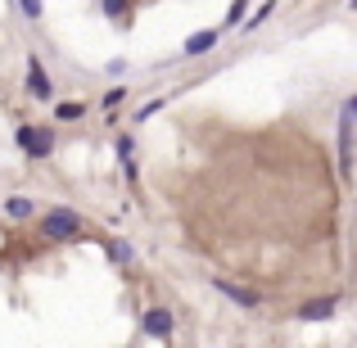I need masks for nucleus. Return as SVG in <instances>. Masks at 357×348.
I'll list each match as a JSON object with an SVG mask.
<instances>
[{"label": "nucleus", "instance_id": "obj_9", "mask_svg": "<svg viewBox=\"0 0 357 348\" xmlns=\"http://www.w3.org/2000/svg\"><path fill=\"white\" fill-rule=\"evenodd\" d=\"M335 312V298H312V303L298 308V321H326Z\"/></svg>", "mask_w": 357, "mask_h": 348}, {"label": "nucleus", "instance_id": "obj_7", "mask_svg": "<svg viewBox=\"0 0 357 348\" xmlns=\"http://www.w3.org/2000/svg\"><path fill=\"white\" fill-rule=\"evenodd\" d=\"M114 154H118L122 172H127V181L136 186V140H131V136H118V140H114Z\"/></svg>", "mask_w": 357, "mask_h": 348}, {"label": "nucleus", "instance_id": "obj_11", "mask_svg": "<svg viewBox=\"0 0 357 348\" xmlns=\"http://www.w3.org/2000/svg\"><path fill=\"white\" fill-rule=\"evenodd\" d=\"M77 118H86V105H82V100H59V105H54V122H77Z\"/></svg>", "mask_w": 357, "mask_h": 348}, {"label": "nucleus", "instance_id": "obj_5", "mask_svg": "<svg viewBox=\"0 0 357 348\" xmlns=\"http://www.w3.org/2000/svg\"><path fill=\"white\" fill-rule=\"evenodd\" d=\"M340 172L353 176V109L344 105V122H340Z\"/></svg>", "mask_w": 357, "mask_h": 348}, {"label": "nucleus", "instance_id": "obj_4", "mask_svg": "<svg viewBox=\"0 0 357 348\" xmlns=\"http://www.w3.org/2000/svg\"><path fill=\"white\" fill-rule=\"evenodd\" d=\"M140 331H145L149 340H172V331H176V317L167 312V308H149V312L140 317Z\"/></svg>", "mask_w": 357, "mask_h": 348}, {"label": "nucleus", "instance_id": "obj_16", "mask_svg": "<svg viewBox=\"0 0 357 348\" xmlns=\"http://www.w3.org/2000/svg\"><path fill=\"white\" fill-rule=\"evenodd\" d=\"M122 100H127V91H122V86H114V91H109V96H105V109H118Z\"/></svg>", "mask_w": 357, "mask_h": 348}, {"label": "nucleus", "instance_id": "obj_6", "mask_svg": "<svg viewBox=\"0 0 357 348\" xmlns=\"http://www.w3.org/2000/svg\"><path fill=\"white\" fill-rule=\"evenodd\" d=\"M0 213H5L9 222H27V218H41V209H36L27 195H9L5 204H0Z\"/></svg>", "mask_w": 357, "mask_h": 348}, {"label": "nucleus", "instance_id": "obj_13", "mask_svg": "<svg viewBox=\"0 0 357 348\" xmlns=\"http://www.w3.org/2000/svg\"><path fill=\"white\" fill-rule=\"evenodd\" d=\"M109 258H114V262H118V267H127V262H131V258H136V249H131V244H127V240H109Z\"/></svg>", "mask_w": 357, "mask_h": 348}, {"label": "nucleus", "instance_id": "obj_2", "mask_svg": "<svg viewBox=\"0 0 357 348\" xmlns=\"http://www.w3.org/2000/svg\"><path fill=\"white\" fill-rule=\"evenodd\" d=\"M14 145L23 149V158L41 163V158H50V154H54V131H50V127H41V122H18Z\"/></svg>", "mask_w": 357, "mask_h": 348}, {"label": "nucleus", "instance_id": "obj_3", "mask_svg": "<svg viewBox=\"0 0 357 348\" xmlns=\"http://www.w3.org/2000/svg\"><path fill=\"white\" fill-rule=\"evenodd\" d=\"M27 96L41 100V105L54 100V82H50V73H45V63L36 59V54H27Z\"/></svg>", "mask_w": 357, "mask_h": 348}, {"label": "nucleus", "instance_id": "obj_10", "mask_svg": "<svg viewBox=\"0 0 357 348\" xmlns=\"http://www.w3.org/2000/svg\"><path fill=\"white\" fill-rule=\"evenodd\" d=\"M213 45H218V32H213V27H204V32H195L190 41H185V54H204V50H213Z\"/></svg>", "mask_w": 357, "mask_h": 348}, {"label": "nucleus", "instance_id": "obj_15", "mask_svg": "<svg viewBox=\"0 0 357 348\" xmlns=\"http://www.w3.org/2000/svg\"><path fill=\"white\" fill-rule=\"evenodd\" d=\"M158 109H163V100H149V105H145V109H136V122H145V118H154V114H158Z\"/></svg>", "mask_w": 357, "mask_h": 348}, {"label": "nucleus", "instance_id": "obj_14", "mask_svg": "<svg viewBox=\"0 0 357 348\" xmlns=\"http://www.w3.org/2000/svg\"><path fill=\"white\" fill-rule=\"evenodd\" d=\"M18 14L27 18V23H41V14H45V5L41 0H18Z\"/></svg>", "mask_w": 357, "mask_h": 348}, {"label": "nucleus", "instance_id": "obj_8", "mask_svg": "<svg viewBox=\"0 0 357 348\" xmlns=\"http://www.w3.org/2000/svg\"><path fill=\"white\" fill-rule=\"evenodd\" d=\"M213 285H218L222 294L231 298V303H240V308H258V289H244V285H231V280H213Z\"/></svg>", "mask_w": 357, "mask_h": 348}, {"label": "nucleus", "instance_id": "obj_17", "mask_svg": "<svg viewBox=\"0 0 357 348\" xmlns=\"http://www.w3.org/2000/svg\"><path fill=\"white\" fill-rule=\"evenodd\" d=\"M349 5H353V9H357V0H349Z\"/></svg>", "mask_w": 357, "mask_h": 348}, {"label": "nucleus", "instance_id": "obj_1", "mask_svg": "<svg viewBox=\"0 0 357 348\" xmlns=\"http://www.w3.org/2000/svg\"><path fill=\"white\" fill-rule=\"evenodd\" d=\"M36 231H41V240H50V244L82 240V213L68 209V204H54V209H45L41 218H36Z\"/></svg>", "mask_w": 357, "mask_h": 348}, {"label": "nucleus", "instance_id": "obj_12", "mask_svg": "<svg viewBox=\"0 0 357 348\" xmlns=\"http://www.w3.org/2000/svg\"><path fill=\"white\" fill-rule=\"evenodd\" d=\"M100 14H105V18H114V23H127L131 0H100Z\"/></svg>", "mask_w": 357, "mask_h": 348}]
</instances>
